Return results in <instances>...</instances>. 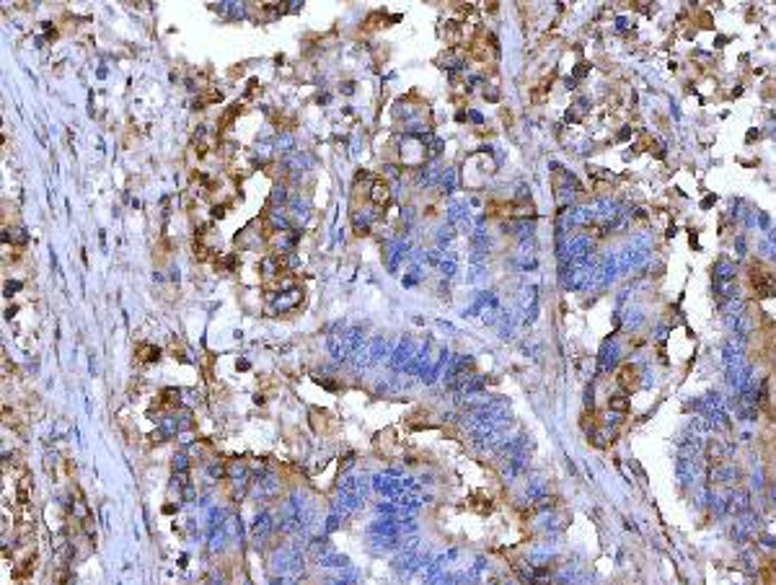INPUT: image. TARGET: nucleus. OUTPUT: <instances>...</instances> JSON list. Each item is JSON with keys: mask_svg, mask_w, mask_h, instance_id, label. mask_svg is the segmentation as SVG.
I'll return each instance as SVG.
<instances>
[{"mask_svg": "<svg viewBox=\"0 0 776 585\" xmlns=\"http://www.w3.org/2000/svg\"><path fill=\"white\" fill-rule=\"evenodd\" d=\"M427 161V148H424V140L414 135H407L401 140V163L414 169V166H422Z\"/></svg>", "mask_w": 776, "mask_h": 585, "instance_id": "nucleus-1", "label": "nucleus"}, {"mask_svg": "<svg viewBox=\"0 0 776 585\" xmlns=\"http://www.w3.org/2000/svg\"><path fill=\"white\" fill-rule=\"evenodd\" d=\"M373 220H376V213H373V210H357V213H352L355 233H357V236H368Z\"/></svg>", "mask_w": 776, "mask_h": 585, "instance_id": "nucleus-7", "label": "nucleus"}, {"mask_svg": "<svg viewBox=\"0 0 776 585\" xmlns=\"http://www.w3.org/2000/svg\"><path fill=\"white\" fill-rule=\"evenodd\" d=\"M401 223H404V231H409V228H412V223H414V210H412V208L404 210V215H401Z\"/></svg>", "mask_w": 776, "mask_h": 585, "instance_id": "nucleus-27", "label": "nucleus"}, {"mask_svg": "<svg viewBox=\"0 0 776 585\" xmlns=\"http://www.w3.org/2000/svg\"><path fill=\"white\" fill-rule=\"evenodd\" d=\"M194 254H197L200 259H208L210 251H208V246H202V244H194Z\"/></svg>", "mask_w": 776, "mask_h": 585, "instance_id": "nucleus-31", "label": "nucleus"}, {"mask_svg": "<svg viewBox=\"0 0 776 585\" xmlns=\"http://www.w3.org/2000/svg\"><path fill=\"white\" fill-rule=\"evenodd\" d=\"M158 347L155 345H137V360L140 363H153L158 360Z\"/></svg>", "mask_w": 776, "mask_h": 585, "instance_id": "nucleus-17", "label": "nucleus"}, {"mask_svg": "<svg viewBox=\"0 0 776 585\" xmlns=\"http://www.w3.org/2000/svg\"><path fill=\"white\" fill-rule=\"evenodd\" d=\"M282 257H277V254H267L262 262H259V272L265 275V277H280L282 272Z\"/></svg>", "mask_w": 776, "mask_h": 585, "instance_id": "nucleus-10", "label": "nucleus"}, {"mask_svg": "<svg viewBox=\"0 0 776 585\" xmlns=\"http://www.w3.org/2000/svg\"><path fill=\"white\" fill-rule=\"evenodd\" d=\"M269 531H272V518H269V513H262L254 523V534L256 536H265Z\"/></svg>", "mask_w": 776, "mask_h": 585, "instance_id": "nucleus-18", "label": "nucleus"}, {"mask_svg": "<svg viewBox=\"0 0 776 585\" xmlns=\"http://www.w3.org/2000/svg\"><path fill=\"white\" fill-rule=\"evenodd\" d=\"M368 200H370V205L383 208L386 202L391 200V189H388V184H386V182H373L370 189H368Z\"/></svg>", "mask_w": 776, "mask_h": 585, "instance_id": "nucleus-6", "label": "nucleus"}, {"mask_svg": "<svg viewBox=\"0 0 776 585\" xmlns=\"http://www.w3.org/2000/svg\"><path fill=\"white\" fill-rule=\"evenodd\" d=\"M18 288H21L18 282H11V285H6V293H13V290H18Z\"/></svg>", "mask_w": 776, "mask_h": 585, "instance_id": "nucleus-32", "label": "nucleus"}, {"mask_svg": "<svg viewBox=\"0 0 776 585\" xmlns=\"http://www.w3.org/2000/svg\"><path fill=\"white\" fill-rule=\"evenodd\" d=\"M269 200H272L274 205H282V202H288V187H285V184H274L272 187V194H269Z\"/></svg>", "mask_w": 776, "mask_h": 585, "instance_id": "nucleus-22", "label": "nucleus"}, {"mask_svg": "<svg viewBox=\"0 0 776 585\" xmlns=\"http://www.w3.org/2000/svg\"><path fill=\"white\" fill-rule=\"evenodd\" d=\"M450 233H453V231H450V228H440V231H438V246H445V244H448V241L453 239Z\"/></svg>", "mask_w": 776, "mask_h": 585, "instance_id": "nucleus-28", "label": "nucleus"}, {"mask_svg": "<svg viewBox=\"0 0 776 585\" xmlns=\"http://www.w3.org/2000/svg\"><path fill=\"white\" fill-rule=\"evenodd\" d=\"M637 376H640V373H637V368H634V365H621V370L616 373V381H618V386H621L624 391H634V389L640 386V378H637Z\"/></svg>", "mask_w": 776, "mask_h": 585, "instance_id": "nucleus-8", "label": "nucleus"}, {"mask_svg": "<svg viewBox=\"0 0 776 585\" xmlns=\"http://www.w3.org/2000/svg\"><path fill=\"white\" fill-rule=\"evenodd\" d=\"M440 63H443V68H445V70H461V68H464V57L448 52V55H443Z\"/></svg>", "mask_w": 776, "mask_h": 585, "instance_id": "nucleus-20", "label": "nucleus"}, {"mask_svg": "<svg viewBox=\"0 0 776 585\" xmlns=\"http://www.w3.org/2000/svg\"><path fill=\"white\" fill-rule=\"evenodd\" d=\"M609 407L616 409V412H626V409H629V401H626L624 396H611Z\"/></svg>", "mask_w": 776, "mask_h": 585, "instance_id": "nucleus-24", "label": "nucleus"}, {"mask_svg": "<svg viewBox=\"0 0 776 585\" xmlns=\"http://www.w3.org/2000/svg\"><path fill=\"white\" fill-rule=\"evenodd\" d=\"M186 466H189V464H186V458H184V456L174 458V472H186Z\"/></svg>", "mask_w": 776, "mask_h": 585, "instance_id": "nucleus-30", "label": "nucleus"}, {"mask_svg": "<svg viewBox=\"0 0 776 585\" xmlns=\"http://www.w3.org/2000/svg\"><path fill=\"white\" fill-rule=\"evenodd\" d=\"M440 272L443 275H453V272H456V259H453V257H443Z\"/></svg>", "mask_w": 776, "mask_h": 585, "instance_id": "nucleus-25", "label": "nucleus"}, {"mask_svg": "<svg viewBox=\"0 0 776 585\" xmlns=\"http://www.w3.org/2000/svg\"><path fill=\"white\" fill-rule=\"evenodd\" d=\"M440 187H443V192H445V194L453 192V189H456V171H453V169H443Z\"/></svg>", "mask_w": 776, "mask_h": 585, "instance_id": "nucleus-19", "label": "nucleus"}, {"mask_svg": "<svg viewBox=\"0 0 776 585\" xmlns=\"http://www.w3.org/2000/svg\"><path fill=\"white\" fill-rule=\"evenodd\" d=\"M8 239L16 241V244H26V231H24V228H11V231H8Z\"/></svg>", "mask_w": 776, "mask_h": 585, "instance_id": "nucleus-26", "label": "nucleus"}, {"mask_svg": "<svg viewBox=\"0 0 776 585\" xmlns=\"http://www.w3.org/2000/svg\"><path fill=\"white\" fill-rule=\"evenodd\" d=\"M469 220V208L464 202H450L448 205V223H466Z\"/></svg>", "mask_w": 776, "mask_h": 585, "instance_id": "nucleus-13", "label": "nucleus"}, {"mask_svg": "<svg viewBox=\"0 0 776 585\" xmlns=\"http://www.w3.org/2000/svg\"><path fill=\"white\" fill-rule=\"evenodd\" d=\"M761 585H776V567H763V572H761Z\"/></svg>", "mask_w": 776, "mask_h": 585, "instance_id": "nucleus-23", "label": "nucleus"}, {"mask_svg": "<svg viewBox=\"0 0 776 585\" xmlns=\"http://www.w3.org/2000/svg\"><path fill=\"white\" fill-rule=\"evenodd\" d=\"M751 285H753V293L758 298H768V296H774L776 293V280H774V275L768 272L766 267H761L756 265L751 270Z\"/></svg>", "mask_w": 776, "mask_h": 585, "instance_id": "nucleus-2", "label": "nucleus"}, {"mask_svg": "<svg viewBox=\"0 0 776 585\" xmlns=\"http://www.w3.org/2000/svg\"><path fill=\"white\" fill-rule=\"evenodd\" d=\"M308 210L311 208H308V200H305V197H293V200H290V215L295 218V220H300V223L308 218Z\"/></svg>", "mask_w": 776, "mask_h": 585, "instance_id": "nucleus-14", "label": "nucleus"}, {"mask_svg": "<svg viewBox=\"0 0 776 585\" xmlns=\"http://www.w3.org/2000/svg\"><path fill=\"white\" fill-rule=\"evenodd\" d=\"M344 94H352V91H355V83H344Z\"/></svg>", "mask_w": 776, "mask_h": 585, "instance_id": "nucleus-33", "label": "nucleus"}, {"mask_svg": "<svg viewBox=\"0 0 776 585\" xmlns=\"http://www.w3.org/2000/svg\"><path fill=\"white\" fill-rule=\"evenodd\" d=\"M267 225H269L274 233L290 231V215L282 208H274L272 213H267Z\"/></svg>", "mask_w": 776, "mask_h": 585, "instance_id": "nucleus-9", "label": "nucleus"}, {"mask_svg": "<svg viewBox=\"0 0 776 585\" xmlns=\"http://www.w3.org/2000/svg\"><path fill=\"white\" fill-rule=\"evenodd\" d=\"M269 244H272V249H274V254H277V257H285V254H290V251L295 249V244H298V233H295V231H282V233H274L272 239H269Z\"/></svg>", "mask_w": 776, "mask_h": 585, "instance_id": "nucleus-4", "label": "nucleus"}, {"mask_svg": "<svg viewBox=\"0 0 776 585\" xmlns=\"http://www.w3.org/2000/svg\"><path fill=\"white\" fill-rule=\"evenodd\" d=\"M274 148H277V153H282V156H293V151H295V140H293L290 132H280V135L274 137Z\"/></svg>", "mask_w": 776, "mask_h": 585, "instance_id": "nucleus-15", "label": "nucleus"}, {"mask_svg": "<svg viewBox=\"0 0 776 585\" xmlns=\"http://www.w3.org/2000/svg\"><path fill=\"white\" fill-rule=\"evenodd\" d=\"M72 515H75L78 521L86 523V526H91V510H89V505H86V500H83V495H80V489H75V503H72Z\"/></svg>", "mask_w": 776, "mask_h": 585, "instance_id": "nucleus-11", "label": "nucleus"}, {"mask_svg": "<svg viewBox=\"0 0 776 585\" xmlns=\"http://www.w3.org/2000/svg\"><path fill=\"white\" fill-rule=\"evenodd\" d=\"M300 301H303V290H300V288H288V290H282L280 296L274 298V311H280V313L293 311V308H295V306L300 303Z\"/></svg>", "mask_w": 776, "mask_h": 585, "instance_id": "nucleus-5", "label": "nucleus"}, {"mask_svg": "<svg viewBox=\"0 0 776 585\" xmlns=\"http://www.w3.org/2000/svg\"><path fill=\"white\" fill-rule=\"evenodd\" d=\"M440 177H443V169H435V166H422L419 169V184L422 187H435V184H440Z\"/></svg>", "mask_w": 776, "mask_h": 585, "instance_id": "nucleus-12", "label": "nucleus"}, {"mask_svg": "<svg viewBox=\"0 0 776 585\" xmlns=\"http://www.w3.org/2000/svg\"><path fill=\"white\" fill-rule=\"evenodd\" d=\"M409 251H412V246H409L407 239H391L386 244V267H388L391 272H396L401 262L407 257H412Z\"/></svg>", "mask_w": 776, "mask_h": 585, "instance_id": "nucleus-3", "label": "nucleus"}, {"mask_svg": "<svg viewBox=\"0 0 776 585\" xmlns=\"http://www.w3.org/2000/svg\"><path fill=\"white\" fill-rule=\"evenodd\" d=\"M424 148H427V161H435L438 156H440V151H443V140H440V137H433V135H430V140L424 143Z\"/></svg>", "mask_w": 776, "mask_h": 585, "instance_id": "nucleus-21", "label": "nucleus"}, {"mask_svg": "<svg viewBox=\"0 0 776 585\" xmlns=\"http://www.w3.org/2000/svg\"><path fill=\"white\" fill-rule=\"evenodd\" d=\"M256 156H259V158H262V161H267V158H269V156H272V148H269V145H267V143L256 145Z\"/></svg>", "mask_w": 776, "mask_h": 585, "instance_id": "nucleus-29", "label": "nucleus"}, {"mask_svg": "<svg viewBox=\"0 0 776 585\" xmlns=\"http://www.w3.org/2000/svg\"><path fill=\"white\" fill-rule=\"evenodd\" d=\"M409 358H412V342H401L399 350H396V355H393V368H401V365H407Z\"/></svg>", "mask_w": 776, "mask_h": 585, "instance_id": "nucleus-16", "label": "nucleus"}]
</instances>
